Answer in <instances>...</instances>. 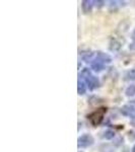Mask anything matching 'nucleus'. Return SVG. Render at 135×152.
I'll list each match as a JSON object with an SVG mask.
<instances>
[{
  "instance_id": "18",
  "label": "nucleus",
  "mask_w": 135,
  "mask_h": 152,
  "mask_svg": "<svg viewBox=\"0 0 135 152\" xmlns=\"http://www.w3.org/2000/svg\"><path fill=\"white\" fill-rule=\"evenodd\" d=\"M132 152H135V145L133 146V148H132Z\"/></svg>"
},
{
  "instance_id": "7",
  "label": "nucleus",
  "mask_w": 135,
  "mask_h": 152,
  "mask_svg": "<svg viewBox=\"0 0 135 152\" xmlns=\"http://www.w3.org/2000/svg\"><path fill=\"white\" fill-rule=\"evenodd\" d=\"M109 48H110V50L114 51V52L115 51H118V50H120V48H121V43H120L117 39H112V40L110 41Z\"/></svg>"
},
{
  "instance_id": "5",
  "label": "nucleus",
  "mask_w": 135,
  "mask_h": 152,
  "mask_svg": "<svg viewBox=\"0 0 135 152\" xmlns=\"http://www.w3.org/2000/svg\"><path fill=\"white\" fill-rule=\"evenodd\" d=\"M97 60L99 61V62L103 63V64H105V63H107V64H109V63L112 62V58L110 57L108 54L104 53V52H97Z\"/></svg>"
},
{
  "instance_id": "15",
  "label": "nucleus",
  "mask_w": 135,
  "mask_h": 152,
  "mask_svg": "<svg viewBox=\"0 0 135 152\" xmlns=\"http://www.w3.org/2000/svg\"><path fill=\"white\" fill-rule=\"evenodd\" d=\"M95 5L98 7V8H101V7L104 6L105 4V1H102V0H98V1H94Z\"/></svg>"
},
{
  "instance_id": "8",
  "label": "nucleus",
  "mask_w": 135,
  "mask_h": 152,
  "mask_svg": "<svg viewBox=\"0 0 135 152\" xmlns=\"http://www.w3.org/2000/svg\"><path fill=\"white\" fill-rule=\"evenodd\" d=\"M92 69L95 71V72H101V71H103L105 69V66L103 63H101L98 60H95V61H92Z\"/></svg>"
},
{
  "instance_id": "12",
  "label": "nucleus",
  "mask_w": 135,
  "mask_h": 152,
  "mask_svg": "<svg viewBox=\"0 0 135 152\" xmlns=\"http://www.w3.org/2000/svg\"><path fill=\"white\" fill-rule=\"evenodd\" d=\"M85 91H87V87H85V83L81 81V80H78V82H77V92H78V94H85Z\"/></svg>"
},
{
  "instance_id": "3",
  "label": "nucleus",
  "mask_w": 135,
  "mask_h": 152,
  "mask_svg": "<svg viewBox=\"0 0 135 152\" xmlns=\"http://www.w3.org/2000/svg\"><path fill=\"white\" fill-rule=\"evenodd\" d=\"M95 139L92 135L90 134H84L81 135L79 138L77 139V146L78 148H87V147H90L94 144Z\"/></svg>"
},
{
  "instance_id": "13",
  "label": "nucleus",
  "mask_w": 135,
  "mask_h": 152,
  "mask_svg": "<svg viewBox=\"0 0 135 152\" xmlns=\"http://www.w3.org/2000/svg\"><path fill=\"white\" fill-rule=\"evenodd\" d=\"M125 94H126V96H133L135 95V85H130L126 88V90H125Z\"/></svg>"
},
{
  "instance_id": "10",
  "label": "nucleus",
  "mask_w": 135,
  "mask_h": 152,
  "mask_svg": "<svg viewBox=\"0 0 135 152\" xmlns=\"http://www.w3.org/2000/svg\"><path fill=\"white\" fill-rule=\"evenodd\" d=\"M125 2L124 1H110V10L111 11H116L119 7L124 6Z\"/></svg>"
},
{
  "instance_id": "6",
  "label": "nucleus",
  "mask_w": 135,
  "mask_h": 152,
  "mask_svg": "<svg viewBox=\"0 0 135 152\" xmlns=\"http://www.w3.org/2000/svg\"><path fill=\"white\" fill-rule=\"evenodd\" d=\"M94 1H90V0H83L81 6H82V10L84 13H90L92 9V6H94Z\"/></svg>"
},
{
  "instance_id": "11",
  "label": "nucleus",
  "mask_w": 135,
  "mask_h": 152,
  "mask_svg": "<svg viewBox=\"0 0 135 152\" xmlns=\"http://www.w3.org/2000/svg\"><path fill=\"white\" fill-rule=\"evenodd\" d=\"M81 58L85 61V62H92V59L94 58V53L90 50L83 51V52L81 53Z\"/></svg>"
},
{
  "instance_id": "2",
  "label": "nucleus",
  "mask_w": 135,
  "mask_h": 152,
  "mask_svg": "<svg viewBox=\"0 0 135 152\" xmlns=\"http://www.w3.org/2000/svg\"><path fill=\"white\" fill-rule=\"evenodd\" d=\"M106 112H107L106 107H100L99 110L92 113V114L88 116V119H90V123L94 125V126L100 125L102 123L103 119H104V116H105V114H106Z\"/></svg>"
},
{
  "instance_id": "14",
  "label": "nucleus",
  "mask_w": 135,
  "mask_h": 152,
  "mask_svg": "<svg viewBox=\"0 0 135 152\" xmlns=\"http://www.w3.org/2000/svg\"><path fill=\"white\" fill-rule=\"evenodd\" d=\"M103 137H104L105 139H107V140H111V139H113L115 137V133H114V131H112V130H107V131L104 132Z\"/></svg>"
},
{
  "instance_id": "17",
  "label": "nucleus",
  "mask_w": 135,
  "mask_h": 152,
  "mask_svg": "<svg viewBox=\"0 0 135 152\" xmlns=\"http://www.w3.org/2000/svg\"><path fill=\"white\" fill-rule=\"evenodd\" d=\"M131 38H132V40L135 41V29L133 31V33H132V37H131Z\"/></svg>"
},
{
  "instance_id": "16",
  "label": "nucleus",
  "mask_w": 135,
  "mask_h": 152,
  "mask_svg": "<svg viewBox=\"0 0 135 152\" xmlns=\"http://www.w3.org/2000/svg\"><path fill=\"white\" fill-rule=\"evenodd\" d=\"M129 49H130V50H135V41H133L129 45Z\"/></svg>"
},
{
  "instance_id": "1",
  "label": "nucleus",
  "mask_w": 135,
  "mask_h": 152,
  "mask_svg": "<svg viewBox=\"0 0 135 152\" xmlns=\"http://www.w3.org/2000/svg\"><path fill=\"white\" fill-rule=\"evenodd\" d=\"M79 76L84 81V83H87V85L90 90H94L95 88H98L100 86V80L98 79V77H95V76L92 74V72H90V70L88 68H84L79 73Z\"/></svg>"
},
{
  "instance_id": "9",
  "label": "nucleus",
  "mask_w": 135,
  "mask_h": 152,
  "mask_svg": "<svg viewBox=\"0 0 135 152\" xmlns=\"http://www.w3.org/2000/svg\"><path fill=\"white\" fill-rule=\"evenodd\" d=\"M124 80H127V81H135V68L125 72Z\"/></svg>"
},
{
  "instance_id": "4",
  "label": "nucleus",
  "mask_w": 135,
  "mask_h": 152,
  "mask_svg": "<svg viewBox=\"0 0 135 152\" xmlns=\"http://www.w3.org/2000/svg\"><path fill=\"white\" fill-rule=\"evenodd\" d=\"M121 113H122V115L125 117L131 118V119H135V107H133V105L127 104V105L122 107Z\"/></svg>"
}]
</instances>
